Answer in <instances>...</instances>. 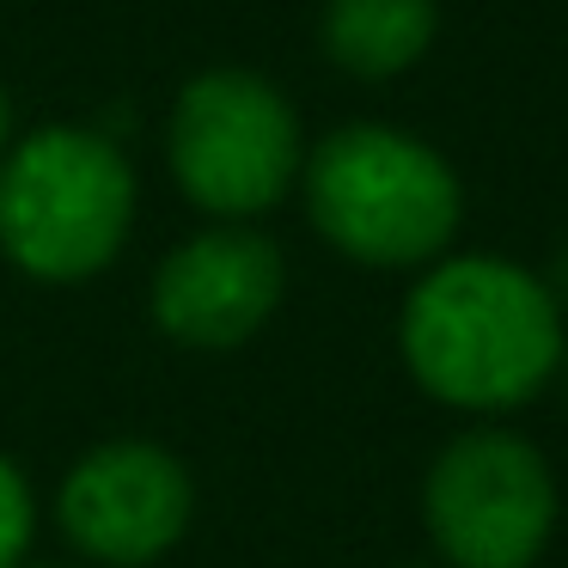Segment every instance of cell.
Instances as JSON below:
<instances>
[{"label":"cell","mask_w":568,"mask_h":568,"mask_svg":"<svg viewBox=\"0 0 568 568\" xmlns=\"http://www.w3.org/2000/svg\"><path fill=\"white\" fill-rule=\"evenodd\" d=\"M404 361L453 409H519L562 367V312L531 270L507 257H453L416 282L397 324Z\"/></svg>","instance_id":"obj_1"},{"label":"cell","mask_w":568,"mask_h":568,"mask_svg":"<svg viewBox=\"0 0 568 568\" xmlns=\"http://www.w3.org/2000/svg\"><path fill=\"white\" fill-rule=\"evenodd\" d=\"M312 226L343 257L373 270H416L458 233V178L434 148L385 123L336 129L306 165Z\"/></svg>","instance_id":"obj_2"},{"label":"cell","mask_w":568,"mask_h":568,"mask_svg":"<svg viewBox=\"0 0 568 568\" xmlns=\"http://www.w3.org/2000/svg\"><path fill=\"white\" fill-rule=\"evenodd\" d=\"M135 172L99 129H38L0 160V251L38 282H87L123 251Z\"/></svg>","instance_id":"obj_3"},{"label":"cell","mask_w":568,"mask_h":568,"mask_svg":"<svg viewBox=\"0 0 568 568\" xmlns=\"http://www.w3.org/2000/svg\"><path fill=\"white\" fill-rule=\"evenodd\" d=\"M172 172L178 190L221 221L275 209L300 172L294 104L245 68L196 74L172 111Z\"/></svg>","instance_id":"obj_4"},{"label":"cell","mask_w":568,"mask_h":568,"mask_svg":"<svg viewBox=\"0 0 568 568\" xmlns=\"http://www.w3.org/2000/svg\"><path fill=\"white\" fill-rule=\"evenodd\" d=\"M428 538L453 568H531L556 526V477L507 428H470L422 483Z\"/></svg>","instance_id":"obj_5"},{"label":"cell","mask_w":568,"mask_h":568,"mask_svg":"<svg viewBox=\"0 0 568 568\" xmlns=\"http://www.w3.org/2000/svg\"><path fill=\"white\" fill-rule=\"evenodd\" d=\"M55 514H62V531L74 538V550H87L92 562L141 568L160 562L184 538L190 514H196V489H190V470L165 446L104 440L68 470Z\"/></svg>","instance_id":"obj_6"},{"label":"cell","mask_w":568,"mask_h":568,"mask_svg":"<svg viewBox=\"0 0 568 568\" xmlns=\"http://www.w3.org/2000/svg\"><path fill=\"white\" fill-rule=\"evenodd\" d=\"M282 300V251L245 226L196 233L153 275V318L184 348H239Z\"/></svg>","instance_id":"obj_7"},{"label":"cell","mask_w":568,"mask_h":568,"mask_svg":"<svg viewBox=\"0 0 568 568\" xmlns=\"http://www.w3.org/2000/svg\"><path fill=\"white\" fill-rule=\"evenodd\" d=\"M434 0H324V55L361 80H392L434 43Z\"/></svg>","instance_id":"obj_8"},{"label":"cell","mask_w":568,"mask_h":568,"mask_svg":"<svg viewBox=\"0 0 568 568\" xmlns=\"http://www.w3.org/2000/svg\"><path fill=\"white\" fill-rule=\"evenodd\" d=\"M31 526H38V501L31 483L19 477L13 458H0V568H19L31 550Z\"/></svg>","instance_id":"obj_9"},{"label":"cell","mask_w":568,"mask_h":568,"mask_svg":"<svg viewBox=\"0 0 568 568\" xmlns=\"http://www.w3.org/2000/svg\"><path fill=\"white\" fill-rule=\"evenodd\" d=\"M7 141H13V104H7V92H0V160H7Z\"/></svg>","instance_id":"obj_10"},{"label":"cell","mask_w":568,"mask_h":568,"mask_svg":"<svg viewBox=\"0 0 568 568\" xmlns=\"http://www.w3.org/2000/svg\"><path fill=\"white\" fill-rule=\"evenodd\" d=\"M556 294H568V245H562V257H556Z\"/></svg>","instance_id":"obj_11"}]
</instances>
